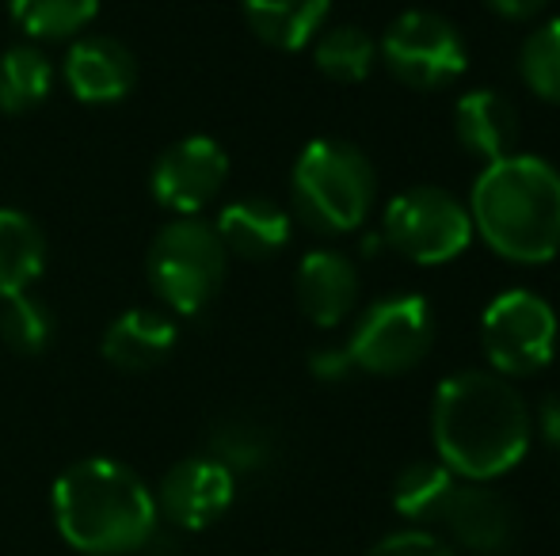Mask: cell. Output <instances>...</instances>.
<instances>
[{
    "instance_id": "cell-1",
    "label": "cell",
    "mask_w": 560,
    "mask_h": 556,
    "mask_svg": "<svg viewBox=\"0 0 560 556\" xmlns=\"http://www.w3.org/2000/svg\"><path fill=\"white\" fill-rule=\"evenodd\" d=\"M534 416L523 393L492 370H462L435 389L431 442L439 461L469 484H488L526 458Z\"/></svg>"
},
{
    "instance_id": "cell-2",
    "label": "cell",
    "mask_w": 560,
    "mask_h": 556,
    "mask_svg": "<svg viewBox=\"0 0 560 556\" xmlns=\"http://www.w3.org/2000/svg\"><path fill=\"white\" fill-rule=\"evenodd\" d=\"M54 527L89 556H126L149 545L156 530V499L130 465L84 458L54 481Z\"/></svg>"
},
{
    "instance_id": "cell-3",
    "label": "cell",
    "mask_w": 560,
    "mask_h": 556,
    "mask_svg": "<svg viewBox=\"0 0 560 556\" xmlns=\"http://www.w3.org/2000/svg\"><path fill=\"white\" fill-rule=\"evenodd\" d=\"M472 233L511 263H549L560 252V171L534 153L485 164L469 194Z\"/></svg>"
},
{
    "instance_id": "cell-4",
    "label": "cell",
    "mask_w": 560,
    "mask_h": 556,
    "mask_svg": "<svg viewBox=\"0 0 560 556\" xmlns=\"http://www.w3.org/2000/svg\"><path fill=\"white\" fill-rule=\"evenodd\" d=\"M294 210L313 233L343 237L370 217L377 202V171L359 145L317 138L302 149L290 176Z\"/></svg>"
},
{
    "instance_id": "cell-5",
    "label": "cell",
    "mask_w": 560,
    "mask_h": 556,
    "mask_svg": "<svg viewBox=\"0 0 560 556\" xmlns=\"http://www.w3.org/2000/svg\"><path fill=\"white\" fill-rule=\"evenodd\" d=\"M145 268L153 294L179 317H195L222 289L229 252L214 225L199 217H176L153 237Z\"/></svg>"
},
{
    "instance_id": "cell-6",
    "label": "cell",
    "mask_w": 560,
    "mask_h": 556,
    "mask_svg": "<svg viewBox=\"0 0 560 556\" xmlns=\"http://www.w3.org/2000/svg\"><path fill=\"white\" fill-rule=\"evenodd\" d=\"M560 320L553 305L526 286L503 289L480 312V351L500 378H530L557 355Z\"/></svg>"
},
{
    "instance_id": "cell-7",
    "label": "cell",
    "mask_w": 560,
    "mask_h": 556,
    "mask_svg": "<svg viewBox=\"0 0 560 556\" xmlns=\"http://www.w3.org/2000/svg\"><path fill=\"white\" fill-rule=\"evenodd\" d=\"M435 309L423 294H393L374 301L347 340V358L354 370L397 378L408 374L435 347Z\"/></svg>"
},
{
    "instance_id": "cell-8",
    "label": "cell",
    "mask_w": 560,
    "mask_h": 556,
    "mask_svg": "<svg viewBox=\"0 0 560 556\" xmlns=\"http://www.w3.org/2000/svg\"><path fill=\"white\" fill-rule=\"evenodd\" d=\"M385 245L420 268L450 263L472 245V217L443 187H405L385 206Z\"/></svg>"
},
{
    "instance_id": "cell-9",
    "label": "cell",
    "mask_w": 560,
    "mask_h": 556,
    "mask_svg": "<svg viewBox=\"0 0 560 556\" xmlns=\"http://www.w3.org/2000/svg\"><path fill=\"white\" fill-rule=\"evenodd\" d=\"M377 58L385 61V69L400 84L420 92H435L465 76V69H469V46H465L462 31L446 15L412 8V12H400L385 27L382 43H377Z\"/></svg>"
},
{
    "instance_id": "cell-10",
    "label": "cell",
    "mask_w": 560,
    "mask_h": 556,
    "mask_svg": "<svg viewBox=\"0 0 560 556\" xmlns=\"http://www.w3.org/2000/svg\"><path fill=\"white\" fill-rule=\"evenodd\" d=\"M229 179V156L214 138L191 134L168 145L153 164V199L179 217H195L222 194Z\"/></svg>"
},
{
    "instance_id": "cell-11",
    "label": "cell",
    "mask_w": 560,
    "mask_h": 556,
    "mask_svg": "<svg viewBox=\"0 0 560 556\" xmlns=\"http://www.w3.org/2000/svg\"><path fill=\"white\" fill-rule=\"evenodd\" d=\"M236 476L210 453L184 458L164 473L156 488V514L176 522L179 530H207L233 507Z\"/></svg>"
},
{
    "instance_id": "cell-12",
    "label": "cell",
    "mask_w": 560,
    "mask_h": 556,
    "mask_svg": "<svg viewBox=\"0 0 560 556\" xmlns=\"http://www.w3.org/2000/svg\"><path fill=\"white\" fill-rule=\"evenodd\" d=\"M443 527L469 553L503 556L518 537V514L508 504V496H500L492 484L462 481L443 514Z\"/></svg>"
},
{
    "instance_id": "cell-13",
    "label": "cell",
    "mask_w": 560,
    "mask_h": 556,
    "mask_svg": "<svg viewBox=\"0 0 560 556\" xmlns=\"http://www.w3.org/2000/svg\"><path fill=\"white\" fill-rule=\"evenodd\" d=\"M66 84L81 104H118L138 84V61L112 35H89L69 46Z\"/></svg>"
},
{
    "instance_id": "cell-14",
    "label": "cell",
    "mask_w": 560,
    "mask_h": 556,
    "mask_svg": "<svg viewBox=\"0 0 560 556\" xmlns=\"http://www.w3.org/2000/svg\"><path fill=\"white\" fill-rule=\"evenodd\" d=\"M362 282L343 252L317 248L298 268V305L317 328H339L354 312Z\"/></svg>"
},
{
    "instance_id": "cell-15",
    "label": "cell",
    "mask_w": 560,
    "mask_h": 556,
    "mask_svg": "<svg viewBox=\"0 0 560 556\" xmlns=\"http://www.w3.org/2000/svg\"><path fill=\"white\" fill-rule=\"evenodd\" d=\"M454 134L469 156H480L485 164L503 161L518 153V134L523 122L518 111L503 92L495 88H472L457 99L454 107Z\"/></svg>"
},
{
    "instance_id": "cell-16",
    "label": "cell",
    "mask_w": 560,
    "mask_h": 556,
    "mask_svg": "<svg viewBox=\"0 0 560 556\" xmlns=\"http://www.w3.org/2000/svg\"><path fill=\"white\" fill-rule=\"evenodd\" d=\"M100 351H104V358L115 370H156L176 351V324L156 309H126L122 317H115L107 324Z\"/></svg>"
},
{
    "instance_id": "cell-17",
    "label": "cell",
    "mask_w": 560,
    "mask_h": 556,
    "mask_svg": "<svg viewBox=\"0 0 560 556\" xmlns=\"http://www.w3.org/2000/svg\"><path fill=\"white\" fill-rule=\"evenodd\" d=\"M218 237L225 252L241 260H271L290 245V214L271 199H241L229 202L218 214Z\"/></svg>"
},
{
    "instance_id": "cell-18",
    "label": "cell",
    "mask_w": 560,
    "mask_h": 556,
    "mask_svg": "<svg viewBox=\"0 0 560 556\" xmlns=\"http://www.w3.org/2000/svg\"><path fill=\"white\" fill-rule=\"evenodd\" d=\"M241 8L259 43L275 50H302L320 35L332 0H241Z\"/></svg>"
},
{
    "instance_id": "cell-19",
    "label": "cell",
    "mask_w": 560,
    "mask_h": 556,
    "mask_svg": "<svg viewBox=\"0 0 560 556\" xmlns=\"http://www.w3.org/2000/svg\"><path fill=\"white\" fill-rule=\"evenodd\" d=\"M457 476L450 473L443 461H412L400 469V476L393 481V507L400 519H408L412 527H439L457 492Z\"/></svg>"
},
{
    "instance_id": "cell-20",
    "label": "cell",
    "mask_w": 560,
    "mask_h": 556,
    "mask_svg": "<svg viewBox=\"0 0 560 556\" xmlns=\"http://www.w3.org/2000/svg\"><path fill=\"white\" fill-rule=\"evenodd\" d=\"M46 268L43 229L23 210H0V301L27 294Z\"/></svg>"
},
{
    "instance_id": "cell-21",
    "label": "cell",
    "mask_w": 560,
    "mask_h": 556,
    "mask_svg": "<svg viewBox=\"0 0 560 556\" xmlns=\"http://www.w3.org/2000/svg\"><path fill=\"white\" fill-rule=\"evenodd\" d=\"M54 88V66L35 46H12L0 54V111L27 115L46 104Z\"/></svg>"
},
{
    "instance_id": "cell-22",
    "label": "cell",
    "mask_w": 560,
    "mask_h": 556,
    "mask_svg": "<svg viewBox=\"0 0 560 556\" xmlns=\"http://www.w3.org/2000/svg\"><path fill=\"white\" fill-rule=\"evenodd\" d=\"M313 66L336 84H362L377 66V43L354 23H339L317 35Z\"/></svg>"
},
{
    "instance_id": "cell-23",
    "label": "cell",
    "mask_w": 560,
    "mask_h": 556,
    "mask_svg": "<svg viewBox=\"0 0 560 556\" xmlns=\"http://www.w3.org/2000/svg\"><path fill=\"white\" fill-rule=\"evenodd\" d=\"M15 27H23L31 38H73L96 20L100 0H8Z\"/></svg>"
},
{
    "instance_id": "cell-24",
    "label": "cell",
    "mask_w": 560,
    "mask_h": 556,
    "mask_svg": "<svg viewBox=\"0 0 560 556\" xmlns=\"http://www.w3.org/2000/svg\"><path fill=\"white\" fill-rule=\"evenodd\" d=\"M518 76L538 99L560 107V20L534 27L518 50Z\"/></svg>"
},
{
    "instance_id": "cell-25",
    "label": "cell",
    "mask_w": 560,
    "mask_h": 556,
    "mask_svg": "<svg viewBox=\"0 0 560 556\" xmlns=\"http://www.w3.org/2000/svg\"><path fill=\"white\" fill-rule=\"evenodd\" d=\"M0 340L15 355H43L54 340V312L31 294L4 297V305H0Z\"/></svg>"
},
{
    "instance_id": "cell-26",
    "label": "cell",
    "mask_w": 560,
    "mask_h": 556,
    "mask_svg": "<svg viewBox=\"0 0 560 556\" xmlns=\"http://www.w3.org/2000/svg\"><path fill=\"white\" fill-rule=\"evenodd\" d=\"M210 458L222 461L229 473H244V469H259L271 458V438L259 423L248 419H225L214 427L210 438Z\"/></svg>"
},
{
    "instance_id": "cell-27",
    "label": "cell",
    "mask_w": 560,
    "mask_h": 556,
    "mask_svg": "<svg viewBox=\"0 0 560 556\" xmlns=\"http://www.w3.org/2000/svg\"><path fill=\"white\" fill-rule=\"evenodd\" d=\"M366 556H454V549L431 530H400L374 545Z\"/></svg>"
},
{
    "instance_id": "cell-28",
    "label": "cell",
    "mask_w": 560,
    "mask_h": 556,
    "mask_svg": "<svg viewBox=\"0 0 560 556\" xmlns=\"http://www.w3.org/2000/svg\"><path fill=\"white\" fill-rule=\"evenodd\" d=\"M310 370L317 374L320 381H343L347 374H354V366H351V358H347L343 347H328V351H313Z\"/></svg>"
},
{
    "instance_id": "cell-29",
    "label": "cell",
    "mask_w": 560,
    "mask_h": 556,
    "mask_svg": "<svg viewBox=\"0 0 560 556\" xmlns=\"http://www.w3.org/2000/svg\"><path fill=\"white\" fill-rule=\"evenodd\" d=\"M488 8H492L500 20H515V23H523V20H534V15L541 12V8L549 4V0H485Z\"/></svg>"
},
{
    "instance_id": "cell-30",
    "label": "cell",
    "mask_w": 560,
    "mask_h": 556,
    "mask_svg": "<svg viewBox=\"0 0 560 556\" xmlns=\"http://www.w3.org/2000/svg\"><path fill=\"white\" fill-rule=\"evenodd\" d=\"M541 430H546L549 446L560 453V397H549V401L541 404Z\"/></svg>"
}]
</instances>
